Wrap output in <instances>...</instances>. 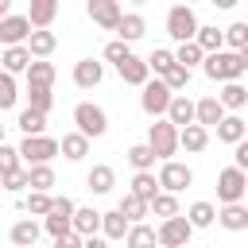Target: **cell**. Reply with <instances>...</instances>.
Segmentation results:
<instances>
[{
	"instance_id": "1f68e13d",
	"label": "cell",
	"mask_w": 248,
	"mask_h": 248,
	"mask_svg": "<svg viewBox=\"0 0 248 248\" xmlns=\"http://www.w3.org/2000/svg\"><path fill=\"white\" fill-rule=\"evenodd\" d=\"M186 221H190L194 229H209V225L217 221V205H213V202H194V205L186 209Z\"/></svg>"
},
{
	"instance_id": "7bdbcfd3",
	"label": "cell",
	"mask_w": 248,
	"mask_h": 248,
	"mask_svg": "<svg viewBox=\"0 0 248 248\" xmlns=\"http://www.w3.org/2000/svg\"><path fill=\"white\" fill-rule=\"evenodd\" d=\"M27 85H43V89H50V85H54V66H50V62H31V70H27Z\"/></svg>"
},
{
	"instance_id": "277c9868",
	"label": "cell",
	"mask_w": 248,
	"mask_h": 248,
	"mask_svg": "<svg viewBox=\"0 0 248 248\" xmlns=\"http://www.w3.org/2000/svg\"><path fill=\"white\" fill-rule=\"evenodd\" d=\"M54 155H62L54 136H23V143H19V159L27 167H46Z\"/></svg>"
},
{
	"instance_id": "d6986e66",
	"label": "cell",
	"mask_w": 248,
	"mask_h": 248,
	"mask_svg": "<svg viewBox=\"0 0 248 248\" xmlns=\"http://www.w3.org/2000/svg\"><path fill=\"white\" fill-rule=\"evenodd\" d=\"M31 62H35V58H31V50H27V46H8V50H4V58H0V70L16 78V74H27V70H31Z\"/></svg>"
},
{
	"instance_id": "7c38bea8",
	"label": "cell",
	"mask_w": 248,
	"mask_h": 248,
	"mask_svg": "<svg viewBox=\"0 0 248 248\" xmlns=\"http://www.w3.org/2000/svg\"><path fill=\"white\" fill-rule=\"evenodd\" d=\"M89 19L97 23V27H105V31H116L120 27V19H124V12H120V4L116 0H89Z\"/></svg>"
},
{
	"instance_id": "ac0fdd59",
	"label": "cell",
	"mask_w": 248,
	"mask_h": 248,
	"mask_svg": "<svg viewBox=\"0 0 248 248\" xmlns=\"http://www.w3.org/2000/svg\"><path fill=\"white\" fill-rule=\"evenodd\" d=\"M217 225L229 229V232H244V229H248V205H244V202L221 205V209H217Z\"/></svg>"
},
{
	"instance_id": "cb8c5ba5",
	"label": "cell",
	"mask_w": 248,
	"mask_h": 248,
	"mask_svg": "<svg viewBox=\"0 0 248 248\" xmlns=\"http://www.w3.org/2000/svg\"><path fill=\"white\" fill-rule=\"evenodd\" d=\"M39 232H43V225L39 221H31V217H23V221H16L12 225V244L16 248H35V240H39Z\"/></svg>"
},
{
	"instance_id": "6f0895ef",
	"label": "cell",
	"mask_w": 248,
	"mask_h": 248,
	"mask_svg": "<svg viewBox=\"0 0 248 248\" xmlns=\"http://www.w3.org/2000/svg\"><path fill=\"white\" fill-rule=\"evenodd\" d=\"M244 128H248V120H244ZM244 140H248V136H244Z\"/></svg>"
},
{
	"instance_id": "8992f818",
	"label": "cell",
	"mask_w": 248,
	"mask_h": 248,
	"mask_svg": "<svg viewBox=\"0 0 248 248\" xmlns=\"http://www.w3.org/2000/svg\"><path fill=\"white\" fill-rule=\"evenodd\" d=\"M74 124H78V132H81L85 140H97V136L108 132V116H105V108L93 105V101L74 105Z\"/></svg>"
},
{
	"instance_id": "e575fe53",
	"label": "cell",
	"mask_w": 248,
	"mask_h": 248,
	"mask_svg": "<svg viewBox=\"0 0 248 248\" xmlns=\"http://www.w3.org/2000/svg\"><path fill=\"white\" fill-rule=\"evenodd\" d=\"M147 66H151V74H155V78H167V74L174 70V50H167V46H155V50L147 54Z\"/></svg>"
},
{
	"instance_id": "f907efd6",
	"label": "cell",
	"mask_w": 248,
	"mask_h": 248,
	"mask_svg": "<svg viewBox=\"0 0 248 248\" xmlns=\"http://www.w3.org/2000/svg\"><path fill=\"white\" fill-rule=\"evenodd\" d=\"M232 159H236V163H232V167H240V170H244V174H248V140H240V143H236V147H232Z\"/></svg>"
},
{
	"instance_id": "ba28073f",
	"label": "cell",
	"mask_w": 248,
	"mask_h": 248,
	"mask_svg": "<svg viewBox=\"0 0 248 248\" xmlns=\"http://www.w3.org/2000/svg\"><path fill=\"white\" fill-rule=\"evenodd\" d=\"M74 213H78V205L62 194V198H54V209H50V217L43 221V229H46L54 240H62V236L74 232Z\"/></svg>"
},
{
	"instance_id": "60d3db41",
	"label": "cell",
	"mask_w": 248,
	"mask_h": 248,
	"mask_svg": "<svg viewBox=\"0 0 248 248\" xmlns=\"http://www.w3.org/2000/svg\"><path fill=\"white\" fill-rule=\"evenodd\" d=\"M174 62H178V66H186V70H194V66H202V62H205V50H202L198 43H182V46L174 50Z\"/></svg>"
},
{
	"instance_id": "7402d4cb",
	"label": "cell",
	"mask_w": 248,
	"mask_h": 248,
	"mask_svg": "<svg viewBox=\"0 0 248 248\" xmlns=\"http://www.w3.org/2000/svg\"><path fill=\"white\" fill-rule=\"evenodd\" d=\"M225 116H229V112H225V105L217 101V93H213V97H202V101H198V124H202V128H217V124H221Z\"/></svg>"
},
{
	"instance_id": "83f0119b",
	"label": "cell",
	"mask_w": 248,
	"mask_h": 248,
	"mask_svg": "<svg viewBox=\"0 0 248 248\" xmlns=\"http://www.w3.org/2000/svg\"><path fill=\"white\" fill-rule=\"evenodd\" d=\"M244 136H248V128H244L240 116H225V120L217 124V140H221V143H232V147H236Z\"/></svg>"
},
{
	"instance_id": "836d02e7",
	"label": "cell",
	"mask_w": 248,
	"mask_h": 248,
	"mask_svg": "<svg viewBox=\"0 0 248 248\" xmlns=\"http://www.w3.org/2000/svg\"><path fill=\"white\" fill-rule=\"evenodd\" d=\"M155 244H159V232H155L151 225H132V229H128L124 248H155Z\"/></svg>"
},
{
	"instance_id": "30bf717a",
	"label": "cell",
	"mask_w": 248,
	"mask_h": 248,
	"mask_svg": "<svg viewBox=\"0 0 248 248\" xmlns=\"http://www.w3.org/2000/svg\"><path fill=\"white\" fill-rule=\"evenodd\" d=\"M186 186H194V170H190L186 163L170 159V163L159 167V190H163V194H178V190H186Z\"/></svg>"
},
{
	"instance_id": "ee69618b",
	"label": "cell",
	"mask_w": 248,
	"mask_h": 248,
	"mask_svg": "<svg viewBox=\"0 0 248 248\" xmlns=\"http://www.w3.org/2000/svg\"><path fill=\"white\" fill-rule=\"evenodd\" d=\"M31 170V190L35 194H50V186H54V167L46 163V167H27Z\"/></svg>"
},
{
	"instance_id": "ffe728a7",
	"label": "cell",
	"mask_w": 248,
	"mask_h": 248,
	"mask_svg": "<svg viewBox=\"0 0 248 248\" xmlns=\"http://www.w3.org/2000/svg\"><path fill=\"white\" fill-rule=\"evenodd\" d=\"M85 186H89L93 194H108V190L116 186V170H112L108 163H93L89 174H85Z\"/></svg>"
},
{
	"instance_id": "4dcf8cb0",
	"label": "cell",
	"mask_w": 248,
	"mask_h": 248,
	"mask_svg": "<svg viewBox=\"0 0 248 248\" xmlns=\"http://www.w3.org/2000/svg\"><path fill=\"white\" fill-rule=\"evenodd\" d=\"M116 209H120V213H124V217H128L132 225H143V217H147V209H151V205H147L143 198H136V194L128 190V194L120 198V205H116Z\"/></svg>"
},
{
	"instance_id": "c3c4849f",
	"label": "cell",
	"mask_w": 248,
	"mask_h": 248,
	"mask_svg": "<svg viewBox=\"0 0 248 248\" xmlns=\"http://www.w3.org/2000/svg\"><path fill=\"white\" fill-rule=\"evenodd\" d=\"M0 182H4L8 194H23V190H31V170L23 167V170H16V174H8V178H0Z\"/></svg>"
},
{
	"instance_id": "4316f807",
	"label": "cell",
	"mask_w": 248,
	"mask_h": 248,
	"mask_svg": "<svg viewBox=\"0 0 248 248\" xmlns=\"http://www.w3.org/2000/svg\"><path fill=\"white\" fill-rule=\"evenodd\" d=\"M58 147H62V155H66L70 163H81V159L89 155V140H85L81 132H66V136L58 140Z\"/></svg>"
},
{
	"instance_id": "8d00e7d4",
	"label": "cell",
	"mask_w": 248,
	"mask_h": 248,
	"mask_svg": "<svg viewBox=\"0 0 248 248\" xmlns=\"http://www.w3.org/2000/svg\"><path fill=\"white\" fill-rule=\"evenodd\" d=\"M19 205H23L31 217H43V221H46V217H50V209H54V198H50V194H35V190H31Z\"/></svg>"
},
{
	"instance_id": "9c48e42d",
	"label": "cell",
	"mask_w": 248,
	"mask_h": 248,
	"mask_svg": "<svg viewBox=\"0 0 248 248\" xmlns=\"http://www.w3.org/2000/svg\"><path fill=\"white\" fill-rule=\"evenodd\" d=\"M159 248H186L190 244V236H194V225L178 213V217H170V221H159Z\"/></svg>"
},
{
	"instance_id": "3957f363",
	"label": "cell",
	"mask_w": 248,
	"mask_h": 248,
	"mask_svg": "<svg viewBox=\"0 0 248 248\" xmlns=\"http://www.w3.org/2000/svg\"><path fill=\"white\" fill-rule=\"evenodd\" d=\"M147 147L155 151L159 163H170L174 151H178V128H174L170 120H155V124L147 128Z\"/></svg>"
},
{
	"instance_id": "603a6c76",
	"label": "cell",
	"mask_w": 248,
	"mask_h": 248,
	"mask_svg": "<svg viewBox=\"0 0 248 248\" xmlns=\"http://www.w3.org/2000/svg\"><path fill=\"white\" fill-rule=\"evenodd\" d=\"M178 147H182V151H190V155L205 151V147H209V128H202V124L182 128V132H178Z\"/></svg>"
},
{
	"instance_id": "9a60e30c",
	"label": "cell",
	"mask_w": 248,
	"mask_h": 248,
	"mask_svg": "<svg viewBox=\"0 0 248 248\" xmlns=\"http://www.w3.org/2000/svg\"><path fill=\"white\" fill-rule=\"evenodd\" d=\"M54 16H58V0H31V8H27V19L35 31H50Z\"/></svg>"
},
{
	"instance_id": "f6af8a7d",
	"label": "cell",
	"mask_w": 248,
	"mask_h": 248,
	"mask_svg": "<svg viewBox=\"0 0 248 248\" xmlns=\"http://www.w3.org/2000/svg\"><path fill=\"white\" fill-rule=\"evenodd\" d=\"M16 170H23L19 147H8V143H0V178H8V174H16Z\"/></svg>"
},
{
	"instance_id": "bcb514c9",
	"label": "cell",
	"mask_w": 248,
	"mask_h": 248,
	"mask_svg": "<svg viewBox=\"0 0 248 248\" xmlns=\"http://www.w3.org/2000/svg\"><path fill=\"white\" fill-rule=\"evenodd\" d=\"M151 213H155V217H163V221L178 217V198H174V194H159V198L151 202Z\"/></svg>"
},
{
	"instance_id": "7dc6e473",
	"label": "cell",
	"mask_w": 248,
	"mask_h": 248,
	"mask_svg": "<svg viewBox=\"0 0 248 248\" xmlns=\"http://www.w3.org/2000/svg\"><path fill=\"white\" fill-rule=\"evenodd\" d=\"M163 81H167V89H170V93H174V97H178V93H182V89H186V85H190V70H186V66H178V62H174V70H170V74H167V78H163Z\"/></svg>"
},
{
	"instance_id": "11a10c76",
	"label": "cell",
	"mask_w": 248,
	"mask_h": 248,
	"mask_svg": "<svg viewBox=\"0 0 248 248\" xmlns=\"http://www.w3.org/2000/svg\"><path fill=\"white\" fill-rule=\"evenodd\" d=\"M240 62H244V70H248V50H240Z\"/></svg>"
},
{
	"instance_id": "52a82bcc",
	"label": "cell",
	"mask_w": 248,
	"mask_h": 248,
	"mask_svg": "<svg viewBox=\"0 0 248 248\" xmlns=\"http://www.w3.org/2000/svg\"><path fill=\"white\" fill-rule=\"evenodd\" d=\"M244 190H248V174L240 167H225L217 174V202L221 205H236L244 198Z\"/></svg>"
},
{
	"instance_id": "680465c9",
	"label": "cell",
	"mask_w": 248,
	"mask_h": 248,
	"mask_svg": "<svg viewBox=\"0 0 248 248\" xmlns=\"http://www.w3.org/2000/svg\"><path fill=\"white\" fill-rule=\"evenodd\" d=\"M54 248H58V244H54Z\"/></svg>"
},
{
	"instance_id": "d590c367",
	"label": "cell",
	"mask_w": 248,
	"mask_h": 248,
	"mask_svg": "<svg viewBox=\"0 0 248 248\" xmlns=\"http://www.w3.org/2000/svg\"><path fill=\"white\" fill-rule=\"evenodd\" d=\"M16 124H19V132H23V136H46V116H43V112H35V108H23Z\"/></svg>"
},
{
	"instance_id": "d6a6232c",
	"label": "cell",
	"mask_w": 248,
	"mask_h": 248,
	"mask_svg": "<svg viewBox=\"0 0 248 248\" xmlns=\"http://www.w3.org/2000/svg\"><path fill=\"white\" fill-rule=\"evenodd\" d=\"M217 101L225 105V112H232V108H244V105H248V89H244L240 81H232V85H221Z\"/></svg>"
},
{
	"instance_id": "5b68a950",
	"label": "cell",
	"mask_w": 248,
	"mask_h": 248,
	"mask_svg": "<svg viewBox=\"0 0 248 248\" xmlns=\"http://www.w3.org/2000/svg\"><path fill=\"white\" fill-rule=\"evenodd\" d=\"M170 101H174V93L167 89V81H163V78H151V81L143 85V93H140V108H143L147 116H155V120H167Z\"/></svg>"
},
{
	"instance_id": "f1b7e54d",
	"label": "cell",
	"mask_w": 248,
	"mask_h": 248,
	"mask_svg": "<svg viewBox=\"0 0 248 248\" xmlns=\"http://www.w3.org/2000/svg\"><path fill=\"white\" fill-rule=\"evenodd\" d=\"M124 159L136 167V174H147V170L155 167V151H151L147 143H132V147L124 151Z\"/></svg>"
},
{
	"instance_id": "f35d334b",
	"label": "cell",
	"mask_w": 248,
	"mask_h": 248,
	"mask_svg": "<svg viewBox=\"0 0 248 248\" xmlns=\"http://www.w3.org/2000/svg\"><path fill=\"white\" fill-rule=\"evenodd\" d=\"M205 54H217V50H225V31H217V27H198V39H194Z\"/></svg>"
},
{
	"instance_id": "484cf974",
	"label": "cell",
	"mask_w": 248,
	"mask_h": 248,
	"mask_svg": "<svg viewBox=\"0 0 248 248\" xmlns=\"http://www.w3.org/2000/svg\"><path fill=\"white\" fill-rule=\"evenodd\" d=\"M54 46H58V35H54V31H35V35L27 39V50H31L35 62H46V58L54 54Z\"/></svg>"
},
{
	"instance_id": "8fae6325",
	"label": "cell",
	"mask_w": 248,
	"mask_h": 248,
	"mask_svg": "<svg viewBox=\"0 0 248 248\" xmlns=\"http://www.w3.org/2000/svg\"><path fill=\"white\" fill-rule=\"evenodd\" d=\"M35 35V27H31V19L27 16H8L4 23H0V43H4V50L8 46H27V39Z\"/></svg>"
},
{
	"instance_id": "f5cc1de1",
	"label": "cell",
	"mask_w": 248,
	"mask_h": 248,
	"mask_svg": "<svg viewBox=\"0 0 248 248\" xmlns=\"http://www.w3.org/2000/svg\"><path fill=\"white\" fill-rule=\"evenodd\" d=\"M85 248H108V240H105V236H89V240H85Z\"/></svg>"
},
{
	"instance_id": "2e32d148",
	"label": "cell",
	"mask_w": 248,
	"mask_h": 248,
	"mask_svg": "<svg viewBox=\"0 0 248 248\" xmlns=\"http://www.w3.org/2000/svg\"><path fill=\"white\" fill-rule=\"evenodd\" d=\"M101 78H105V66L101 62H93V58L74 62V85L78 89H93V85H101Z\"/></svg>"
},
{
	"instance_id": "44dd1931",
	"label": "cell",
	"mask_w": 248,
	"mask_h": 248,
	"mask_svg": "<svg viewBox=\"0 0 248 248\" xmlns=\"http://www.w3.org/2000/svg\"><path fill=\"white\" fill-rule=\"evenodd\" d=\"M74 232H78L81 240L97 236V232H101V213H97L93 205H78V213H74Z\"/></svg>"
},
{
	"instance_id": "4fadbf2b",
	"label": "cell",
	"mask_w": 248,
	"mask_h": 248,
	"mask_svg": "<svg viewBox=\"0 0 248 248\" xmlns=\"http://www.w3.org/2000/svg\"><path fill=\"white\" fill-rule=\"evenodd\" d=\"M116 74H120L124 85H140V89L151 81V66H147V58H140V54H128V58L116 66Z\"/></svg>"
},
{
	"instance_id": "74e56055",
	"label": "cell",
	"mask_w": 248,
	"mask_h": 248,
	"mask_svg": "<svg viewBox=\"0 0 248 248\" xmlns=\"http://www.w3.org/2000/svg\"><path fill=\"white\" fill-rule=\"evenodd\" d=\"M225 50H232V54H240V50H248V23H229L225 27Z\"/></svg>"
},
{
	"instance_id": "d4e9b609",
	"label": "cell",
	"mask_w": 248,
	"mask_h": 248,
	"mask_svg": "<svg viewBox=\"0 0 248 248\" xmlns=\"http://www.w3.org/2000/svg\"><path fill=\"white\" fill-rule=\"evenodd\" d=\"M143 31H147L143 16H140V12H124V19H120V27H116V39L132 46L136 39H143Z\"/></svg>"
},
{
	"instance_id": "ab89813d",
	"label": "cell",
	"mask_w": 248,
	"mask_h": 248,
	"mask_svg": "<svg viewBox=\"0 0 248 248\" xmlns=\"http://www.w3.org/2000/svg\"><path fill=\"white\" fill-rule=\"evenodd\" d=\"M27 108H35V112H50L54 108V93L50 89H43V85H27Z\"/></svg>"
},
{
	"instance_id": "e0dca14e",
	"label": "cell",
	"mask_w": 248,
	"mask_h": 248,
	"mask_svg": "<svg viewBox=\"0 0 248 248\" xmlns=\"http://www.w3.org/2000/svg\"><path fill=\"white\" fill-rule=\"evenodd\" d=\"M128 229H132V221H128L120 209L101 213V236H105V240H128Z\"/></svg>"
},
{
	"instance_id": "9f6ffc18",
	"label": "cell",
	"mask_w": 248,
	"mask_h": 248,
	"mask_svg": "<svg viewBox=\"0 0 248 248\" xmlns=\"http://www.w3.org/2000/svg\"><path fill=\"white\" fill-rule=\"evenodd\" d=\"M0 143H4V124H0Z\"/></svg>"
},
{
	"instance_id": "681fc988",
	"label": "cell",
	"mask_w": 248,
	"mask_h": 248,
	"mask_svg": "<svg viewBox=\"0 0 248 248\" xmlns=\"http://www.w3.org/2000/svg\"><path fill=\"white\" fill-rule=\"evenodd\" d=\"M128 54H132V46H128V43H120V39H112V43H105V58H108L112 66H120V62L128 58Z\"/></svg>"
},
{
	"instance_id": "db71d44e",
	"label": "cell",
	"mask_w": 248,
	"mask_h": 248,
	"mask_svg": "<svg viewBox=\"0 0 248 248\" xmlns=\"http://www.w3.org/2000/svg\"><path fill=\"white\" fill-rule=\"evenodd\" d=\"M8 16H12V0H0V23H4Z\"/></svg>"
},
{
	"instance_id": "816d5d0a",
	"label": "cell",
	"mask_w": 248,
	"mask_h": 248,
	"mask_svg": "<svg viewBox=\"0 0 248 248\" xmlns=\"http://www.w3.org/2000/svg\"><path fill=\"white\" fill-rule=\"evenodd\" d=\"M58 248H85V240L78 236V232H70V236H62V240H54Z\"/></svg>"
},
{
	"instance_id": "5bb4252c",
	"label": "cell",
	"mask_w": 248,
	"mask_h": 248,
	"mask_svg": "<svg viewBox=\"0 0 248 248\" xmlns=\"http://www.w3.org/2000/svg\"><path fill=\"white\" fill-rule=\"evenodd\" d=\"M167 120L182 132V128H190V124H198V101H190L186 93H178L174 101H170V108H167Z\"/></svg>"
},
{
	"instance_id": "f546056e",
	"label": "cell",
	"mask_w": 248,
	"mask_h": 248,
	"mask_svg": "<svg viewBox=\"0 0 248 248\" xmlns=\"http://www.w3.org/2000/svg\"><path fill=\"white\" fill-rule=\"evenodd\" d=\"M132 194H136V198H143V202L151 205V202L163 194V190H159V178H155V170H147V174H136V178H132Z\"/></svg>"
},
{
	"instance_id": "7a4b0ae2",
	"label": "cell",
	"mask_w": 248,
	"mask_h": 248,
	"mask_svg": "<svg viewBox=\"0 0 248 248\" xmlns=\"http://www.w3.org/2000/svg\"><path fill=\"white\" fill-rule=\"evenodd\" d=\"M198 16H194V8L190 4H174L170 12H167V35L182 46V43H194L198 39Z\"/></svg>"
},
{
	"instance_id": "b9f144b4",
	"label": "cell",
	"mask_w": 248,
	"mask_h": 248,
	"mask_svg": "<svg viewBox=\"0 0 248 248\" xmlns=\"http://www.w3.org/2000/svg\"><path fill=\"white\" fill-rule=\"evenodd\" d=\"M19 101V89H16V78L0 70V112H12Z\"/></svg>"
},
{
	"instance_id": "6da1fadb",
	"label": "cell",
	"mask_w": 248,
	"mask_h": 248,
	"mask_svg": "<svg viewBox=\"0 0 248 248\" xmlns=\"http://www.w3.org/2000/svg\"><path fill=\"white\" fill-rule=\"evenodd\" d=\"M202 70H205V78H209V81L232 85V81H240V74H244V62H240V54H232V50H217V54H205Z\"/></svg>"
}]
</instances>
